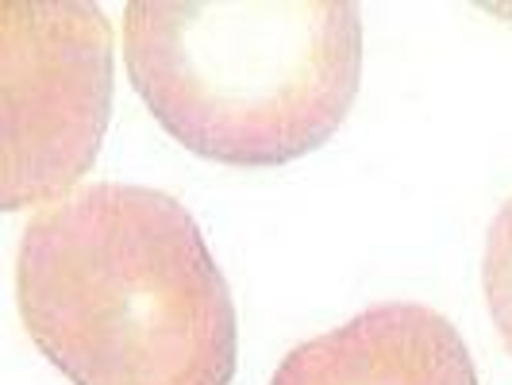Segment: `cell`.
Listing matches in <instances>:
<instances>
[{
	"mask_svg": "<svg viewBox=\"0 0 512 385\" xmlns=\"http://www.w3.org/2000/svg\"><path fill=\"white\" fill-rule=\"evenodd\" d=\"M31 343L74 385H231L235 305L189 208L97 181L31 216L16 255Z\"/></svg>",
	"mask_w": 512,
	"mask_h": 385,
	"instance_id": "1",
	"label": "cell"
},
{
	"mask_svg": "<svg viewBox=\"0 0 512 385\" xmlns=\"http://www.w3.org/2000/svg\"><path fill=\"white\" fill-rule=\"evenodd\" d=\"M124 58L154 120L193 154L282 166L347 120L362 20L347 0H135Z\"/></svg>",
	"mask_w": 512,
	"mask_h": 385,
	"instance_id": "2",
	"label": "cell"
},
{
	"mask_svg": "<svg viewBox=\"0 0 512 385\" xmlns=\"http://www.w3.org/2000/svg\"><path fill=\"white\" fill-rule=\"evenodd\" d=\"M112 112V27L81 0L0 4V116L8 212L70 197Z\"/></svg>",
	"mask_w": 512,
	"mask_h": 385,
	"instance_id": "3",
	"label": "cell"
},
{
	"mask_svg": "<svg viewBox=\"0 0 512 385\" xmlns=\"http://www.w3.org/2000/svg\"><path fill=\"white\" fill-rule=\"evenodd\" d=\"M270 385H478V370L447 316L393 301L293 347Z\"/></svg>",
	"mask_w": 512,
	"mask_h": 385,
	"instance_id": "4",
	"label": "cell"
},
{
	"mask_svg": "<svg viewBox=\"0 0 512 385\" xmlns=\"http://www.w3.org/2000/svg\"><path fill=\"white\" fill-rule=\"evenodd\" d=\"M482 285H486L489 316L505 339L512 355V197L497 212L486 239V258H482Z\"/></svg>",
	"mask_w": 512,
	"mask_h": 385,
	"instance_id": "5",
	"label": "cell"
}]
</instances>
